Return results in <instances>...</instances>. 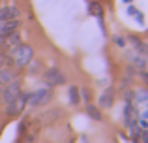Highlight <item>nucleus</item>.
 Masks as SVG:
<instances>
[{
  "label": "nucleus",
  "mask_w": 148,
  "mask_h": 143,
  "mask_svg": "<svg viewBox=\"0 0 148 143\" xmlns=\"http://www.w3.org/2000/svg\"><path fill=\"white\" fill-rule=\"evenodd\" d=\"M10 59L13 60V64L17 68H26L34 59V49L26 44H19L17 47L10 53Z\"/></svg>",
  "instance_id": "nucleus-1"
},
{
  "label": "nucleus",
  "mask_w": 148,
  "mask_h": 143,
  "mask_svg": "<svg viewBox=\"0 0 148 143\" xmlns=\"http://www.w3.org/2000/svg\"><path fill=\"white\" fill-rule=\"evenodd\" d=\"M51 100H53V90H51L49 87H43V88H38V90L34 92H28V104L30 106H45V104H49Z\"/></svg>",
  "instance_id": "nucleus-2"
},
{
  "label": "nucleus",
  "mask_w": 148,
  "mask_h": 143,
  "mask_svg": "<svg viewBox=\"0 0 148 143\" xmlns=\"http://www.w3.org/2000/svg\"><path fill=\"white\" fill-rule=\"evenodd\" d=\"M26 104H28V92H19V96L13 100V102H10L6 106V113L10 115V117H15V115H21L23 111H25Z\"/></svg>",
  "instance_id": "nucleus-3"
},
{
  "label": "nucleus",
  "mask_w": 148,
  "mask_h": 143,
  "mask_svg": "<svg viewBox=\"0 0 148 143\" xmlns=\"http://www.w3.org/2000/svg\"><path fill=\"white\" fill-rule=\"evenodd\" d=\"M45 83L49 87H62V85L68 83V77H66V73L60 68H49L45 72Z\"/></svg>",
  "instance_id": "nucleus-4"
},
{
  "label": "nucleus",
  "mask_w": 148,
  "mask_h": 143,
  "mask_svg": "<svg viewBox=\"0 0 148 143\" xmlns=\"http://www.w3.org/2000/svg\"><path fill=\"white\" fill-rule=\"evenodd\" d=\"M19 92H21V83H19L17 79H13V81H11V83L2 90V100H4V104L8 106L10 102H13V100L19 96Z\"/></svg>",
  "instance_id": "nucleus-5"
},
{
  "label": "nucleus",
  "mask_w": 148,
  "mask_h": 143,
  "mask_svg": "<svg viewBox=\"0 0 148 143\" xmlns=\"http://www.w3.org/2000/svg\"><path fill=\"white\" fill-rule=\"evenodd\" d=\"M19 44H21V36H19L17 32H13V34H10V36L2 38V49H4L6 55H10V53L13 51Z\"/></svg>",
  "instance_id": "nucleus-6"
},
{
  "label": "nucleus",
  "mask_w": 148,
  "mask_h": 143,
  "mask_svg": "<svg viewBox=\"0 0 148 143\" xmlns=\"http://www.w3.org/2000/svg\"><path fill=\"white\" fill-rule=\"evenodd\" d=\"M21 26V23H19V19H11V21H2L0 23V40L6 36H10V34L17 32V28Z\"/></svg>",
  "instance_id": "nucleus-7"
},
{
  "label": "nucleus",
  "mask_w": 148,
  "mask_h": 143,
  "mask_svg": "<svg viewBox=\"0 0 148 143\" xmlns=\"http://www.w3.org/2000/svg\"><path fill=\"white\" fill-rule=\"evenodd\" d=\"M19 19V8L17 6H2L0 8V21H11Z\"/></svg>",
  "instance_id": "nucleus-8"
},
{
  "label": "nucleus",
  "mask_w": 148,
  "mask_h": 143,
  "mask_svg": "<svg viewBox=\"0 0 148 143\" xmlns=\"http://www.w3.org/2000/svg\"><path fill=\"white\" fill-rule=\"evenodd\" d=\"M112 104H114V90L107 88V90H103L99 94V107L109 109V107H112Z\"/></svg>",
  "instance_id": "nucleus-9"
},
{
  "label": "nucleus",
  "mask_w": 148,
  "mask_h": 143,
  "mask_svg": "<svg viewBox=\"0 0 148 143\" xmlns=\"http://www.w3.org/2000/svg\"><path fill=\"white\" fill-rule=\"evenodd\" d=\"M13 79H15V73L11 72L10 68H0V94H2V90H4V88H6Z\"/></svg>",
  "instance_id": "nucleus-10"
},
{
  "label": "nucleus",
  "mask_w": 148,
  "mask_h": 143,
  "mask_svg": "<svg viewBox=\"0 0 148 143\" xmlns=\"http://www.w3.org/2000/svg\"><path fill=\"white\" fill-rule=\"evenodd\" d=\"M130 41L135 47V53H139V55H143V57H148V44L141 41L137 36H130Z\"/></svg>",
  "instance_id": "nucleus-11"
},
{
  "label": "nucleus",
  "mask_w": 148,
  "mask_h": 143,
  "mask_svg": "<svg viewBox=\"0 0 148 143\" xmlns=\"http://www.w3.org/2000/svg\"><path fill=\"white\" fill-rule=\"evenodd\" d=\"M133 102L137 104V106L146 107V106H148V92L145 90V88H139V90H135V92H133Z\"/></svg>",
  "instance_id": "nucleus-12"
},
{
  "label": "nucleus",
  "mask_w": 148,
  "mask_h": 143,
  "mask_svg": "<svg viewBox=\"0 0 148 143\" xmlns=\"http://www.w3.org/2000/svg\"><path fill=\"white\" fill-rule=\"evenodd\" d=\"M68 96H69V104H71V106H77V104H81V88H79V87L71 85V87H69Z\"/></svg>",
  "instance_id": "nucleus-13"
},
{
  "label": "nucleus",
  "mask_w": 148,
  "mask_h": 143,
  "mask_svg": "<svg viewBox=\"0 0 148 143\" xmlns=\"http://www.w3.org/2000/svg\"><path fill=\"white\" fill-rule=\"evenodd\" d=\"M130 59H131V64H135L141 72L146 70V57L139 55V53H133V55H130Z\"/></svg>",
  "instance_id": "nucleus-14"
},
{
  "label": "nucleus",
  "mask_w": 148,
  "mask_h": 143,
  "mask_svg": "<svg viewBox=\"0 0 148 143\" xmlns=\"http://www.w3.org/2000/svg\"><path fill=\"white\" fill-rule=\"evenodd\" d=\"M86 115L90 119H94V121H101L103 119V115H101V109L96 106H92V104H86Z\"/></svg>",
  "instance_id": "nucleus-15"
},
{
  "label": "nucleus",
  "mask_w": 148,
  "mask_h": 143,
  "mask_svg": "<svg viewBox=\"0 0 148 143\" xmlns=\"http://www.w3.org/2000/svg\"><path fill=\"white\" fill-rule=\"evenodd\" d=\"M88 13L94 15V17L101 19L103 17V6H101L99 2H90V6H88Z\"/></svg>",
  "instance_id": "nucleus-16"
},
{
  "label": "nucleus",
  "mask_w": 148,
  "mask_h": 143,
  "mask_svg": "<svg viewBox=\"0 0 148 143\" xmlns=\"http://www.w3.org/2000/svg\"><path fill=\"white\" fill-rule=\"evenodd\" d=\"M137 121H139V124H141V128H143V130L148 128V106H146V107H143V111L137 115Z\"/></svg>",
  "instance_id": "nucleus-17"
},
{
  "label": "nucleus",
  "mask_w": 148,
  "mask_h": 143,
  "mask_svg": "<svg viewBox=\"0 0 148 143\" xmlns=\"http://www.w3.org/2000/svg\"><path fill=\"white\" fill-rule=\"evenodd\" d=\"M81 100H84L86 104H90V100H92V92H90V88H83V90H81Z\"/></svg>",
  "instance_id": "nucleus-18"
},
{
  "label": "nucleus",
  "mask_w": 148,
  "mask_h": 143,
  "mask_svg": "<svg viewBox=\"0 0 148 143\" xmlns=\"http://www.w3.org/2000/svg\"><path fill=\"white\" fill-rule=\"evenodd\" d=\"M36 137H38V132H36V130H32V132L26 134V137H25V141H23V143H36Z\"/></svg>",
  "instance_id": "nucleus-19"
},
{
  "label": "nucleus",
  "mask_w": 148,
  "mask_h": 143,
  "mask_svg": "<svg viewBox=\"0 0 148 143\" xmlns=\"http://www.w3.org/2000/svg\"><path fill=\"white\" fill-rule=\"evenodd\" d=\"M141 137H143V143H148V128H145V130H143Z\"/></svg>",
  "instance_id": "nucleus-20"
},
{
  "label": "nucleus",
  "mask_w": 148,
  "mask_h": 143,
  "mask_svg": "<svg viewBox=\"0 0 148 143\" xmlns=\"http://www.w3.org/2000/svg\"><path fill=\"white\" fill-rule=\"evenodd\" d=\"M114 41H116V44H118V45H124V40H122V38H120V36H116V38H114Z\"/></svg>",
  "instance_id": "nucleus-21"
},
{
  "label": "nucleus",
  "mask_w": 148,
  "mask_h": 143,
  "mask_svg": "<svg viewBox=\"0 0 148 143\" xmlns=\"http://www.w3.org/2000/svg\"><path fill=\"white\" fill-rule=\"evenodd\" d=\"M141 75H143V79H145V81H146V85H148V73H146V72H143Z\"/></svg>",
  "instance_id": "nucleus-22"
},
{
  "label": "nucleus",
  "mask_w": 148,
  "mask_h": 143,
  "mask_svg": "<svg viewBox=\"0 0 148 143\" xmlns=\"http://www.w3.org/2000/svg\"><path fill=\"white\" fill-rule=\"evenodd\" d=\"M124 2H133V0H124Z\"/></svg>",
  "instance_id": "nucleus-23"
}]
</instances>
